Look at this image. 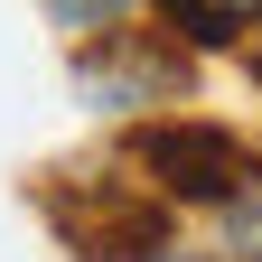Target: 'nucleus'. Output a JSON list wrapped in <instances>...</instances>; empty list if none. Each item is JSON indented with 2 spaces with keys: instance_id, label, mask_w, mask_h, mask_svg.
<instances>
[{
  "instance_id": "1",
  "label": "nucleus",
  "mask_w": 262,
  "mask_h": 262,
  "mask_svg": "<svg viewBox=\"0 0 262 262\" xmlns=\"http://www.w3.org/2000/svg\"><path fill=\"white\" fill-rule=\"evenodd\" d=\"M131 169H141L150 196H169V206H234L244 187H262L253 141L225 131V122H196V113L141 122L131 131Z\"/></svg>"
},
{
  "instance_id": "2",
  "label": "nucleus",
  "mask_w": 262,
  "mask_h": 262,
  "mask_svg": "<svg viewBox=\"0 0 262 262\" xmlns=\"http://www.w3.org/2000/svg\"><path fill=\"white\" fill-rule=\"evenodd\" d=\"M103 56H84V94H103V103H169L187 56H178V28L169 38H141V28H113V38H94Z\"/></svg>"
},
{
  "instance_id": "3",
  "label": "nucleus",
  "mask_w": 262,
  "mask_h": 262,
  "mask_svg": "<svg viewBox=\"0 0 262 262\" xmlns=\"http://www.w3.org/2000/svg\"><path fill=\"white\" fill-rule=\"evenodd\" d=\"M159 19H169L187 47H234V38L262 28V0H159Z\"/></svg>"
},
{
  "instance_id": "4",
  "label": "nucleus",
  "mask_w": 262,
  "mask_h": 262,
  "mask_svg": "<svg viewBox=\"0 0 262 262\" xmlns=\"http://www.w3.org/2000/svg\"><path fill=\"white\" fill-rule=\"evenodd\" d=\"M150 0H47V19L66 28L75 47H94V38H113V28H131Z\"/></svg>"
},
{
  "instance_id": "5",
  "label": "nucleus",
  "mask_w": 262,
  "mask_h": 262,
  "mask_svg": "<svg viewBox=\"0 0 262 262\" xmlns=\"http://www.w3.org/2000/svg\"><path fill=\"white\" fill-rule=\"evenodd\" d=\"M225 234H234V253H244V262H262V187H244L234 206H225Z\"/></svg>"
},
{
  "instance_id": "6",
  "label": "nucleus",
  "mask_w": 262,
  "mask_h": 262,
  "mask_svg": "<svg viewBox=\"0 0 262 262\" xmlns=\"http://www.w3.org/2000/svg\"><path fill=\"white\" fill-rule=\"evenodd\" d=\"M150 262H215V253H178V244H159V253H150Z\"/></svg>"
}]
</instances>
